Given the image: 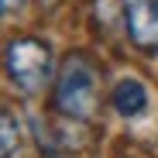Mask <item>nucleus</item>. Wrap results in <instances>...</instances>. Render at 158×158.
Instances as JSON below:
<instances>
[{"instance_id": "423d86ee", "label": "nucleus", "mask_w": 158, "mask_h": 158, "mask_svg": "<svg viewBox=\"0 0 158 158\" xmlns=\"http://www.w3.org/2000/svg\"><path fill=\"white\" fill-rule=\"evenodd\" d=\"M24 0H4V10H14V7H21Z\"/></svg>"}, {"instance_id": "f257e3e1", "label": "nucleus", "mask_w": 158, "mask_h": 158, "mask_svg": "<svg viewBox=\"0 0 158 158\" xmlns=\"http://www.w3.org/2000/svg\"><path fill=\"white\" fill-rule=\"evenodd\" d=\"M7 72L21 89H41L52 79V52L38 38H17L7 45Z\"/></svg>"}, {"instance_id": "f03ea898", "label": "nucleus", "mask_w": 158, "mask_h": 158, "mask_svg": "<svg viewBox=\"0 0 158 158\" xmlns=\"http://www.w3.org/2000/svg\"><path fill=\"white\" fill-rule=\"evenodd\" d=\"M55 100L69 117H89L93 114V107H96V72L83 55H72L62 65Z\"/></svg>"}, {"instance_id": "7ed1b4c3", "label": "nucleus", "mask_w": 158, "mask_h": 158, "mask_svg": "<svg viewBox=\"0 0 158 158\" xmlns=\"http://www.w3.org/2000/svg\"><path fill=\"white\" fill-rule=\"evenodd\" d=\"M127 35L141 48H158V0H124Z\"/></svg>"}, {"instance_id": "39448f33", "label": "nucleus", "mask_w": 158, "mask_h": 158, "mask_svg": "<svg viewBox=\"0 0 158 158\" xmlns=\"http://www.w3.org/2000/svg\"><path fill=\"white\" fill-rule=\"evenodd\" d=\"M0 124H4V144H0V151H4V158H14V144H17V124H14V114L4 110Z\"/></svg>"}, {"instance_id": "20e7f679", "label": "nucleus", "mask_w": 158, "mask_h": 158, "mask_svg": "<svg viewBox=\"0 0 158 158\" xmlns=\"http://www.w3.org/2000/svg\"><path fill=\"white\" fill-rule=\"evenodd\" d=\"M148 107V93L138 79H120L117 89H114V110L124 114V117H138L141 110Z\"/></svg>"}]
</instances>
